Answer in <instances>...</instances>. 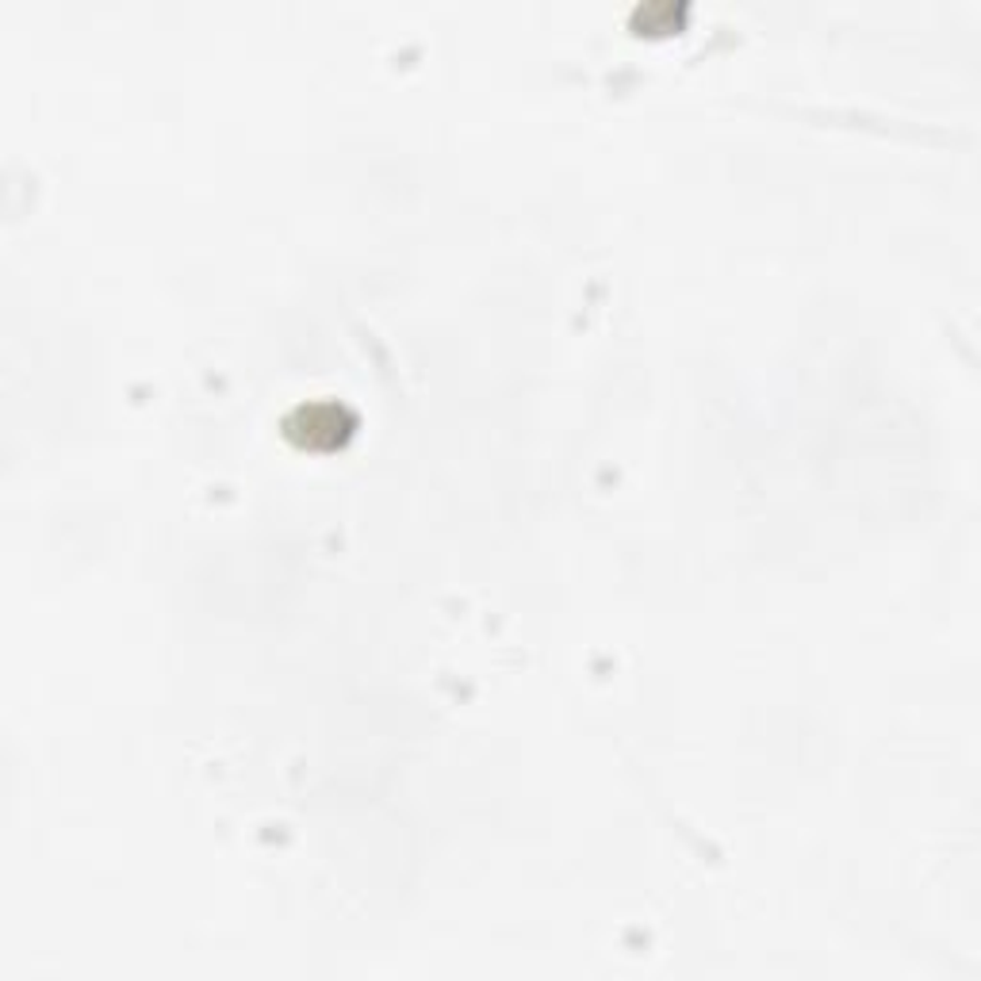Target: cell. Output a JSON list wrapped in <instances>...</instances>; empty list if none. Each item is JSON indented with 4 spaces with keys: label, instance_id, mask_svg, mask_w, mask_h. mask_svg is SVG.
I'll return each instance as SVG.
<instances>
[{
    "label": "cell",
    "instance_id": "cell-1",
    "mask_svg": "<svg viewBox=\"0 0 981 981\" xmlns=\"http://www.w3.org/2000/svg\"><path fill=\"white\" fill-rule=\"evenodd\" d=\"M299 422H303V441H314L319 433H326V441H338L342 433H349V418L342 407H334V403H314V407H303L299 410Z\"/></svg>",
    "mask_w": 981,
    "mask_h": 981
}]
</instances>
